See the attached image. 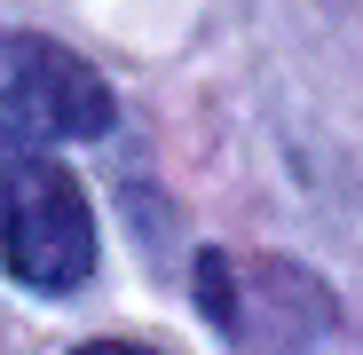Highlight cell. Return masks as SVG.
I'll use <instances>...</instances> for the list:
<instances>
[{
	"label": "cell",
	"instance_id": "obj_4",
	"mask_svg": "<svg viewBox=\"0 0 363 355\" xmlns=\"http://www.w3.org/2000/svg\"><path fill=\"white\" fill-rule=\"evenodd\" d=\"M72 355H158V347H135V339H87V347H72Z\"/></svg>",
	"mask_w": 363,
	"mask_h": 355
},
{
	"label": "cell",
	"instance_id": "obj_3",
	"mask_svg": "<svg viewBox=\"0 0 363 355\" xmlns=\"http://www.w3.org/2000/svg\"><path fill=\"white\" fill-rule=\"evenodd\" d=\"M198 292H206V316L229 332V339H253L269 347V316H284L292 347H308L332 316L324 300V284L316 276H300L284 261H229V253H206L198 261Z\"/></svg>",
	"mask_w": 363,
	"mask_h": 355
},
{
	"label": "cell",
	"instance_id": "obj_1",
	"mask_svg": "<svg viewBox=\"0 0 363 355\" xmlns=\"http://www.w3.org/2000/svg\"><path fill=\"white\" fill-rule=\"evenodd\" d=\"M0 269L24 292H79L95 276V213L48 150H0Z\"/></svg>",
	"mask_w": 363,
	"mask_h": 355
},
{
	"label": "cell",
	"instance_id": "obj_2",
	"mask_svg": "<svg viewBox=\"0 0 363 355\" xmlns=\"http://www.w3.org/2000/svg\"><path fill=\"white\" fill-rule=\"evenodd\" d=\"M111 87L72 47L40 32H0V150H48V142H95L111 135Z\"/></svg>",
	"mask_w": 363,
	"mask_h": 355
}]
</instances>
